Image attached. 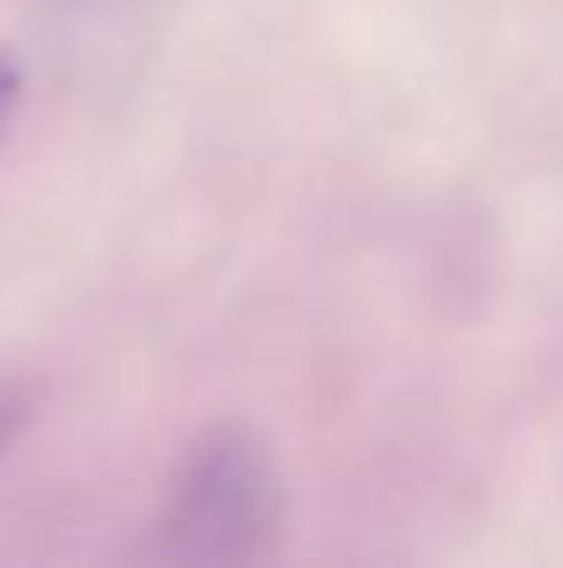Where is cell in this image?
Here are the masks:
<instances>
[{"label":"cell","mask_w":563,"mask_h":568,"mask_svg":"<svg viewBox=\"0 0 563 568\" xmlns=\"http://www.w3.org/2000/svg\"><path fill=\"white\" fill-rule=\"evenodd\" d=\"M285 529V489L269 454L245 429H215L190 444L155 519V559L249 564Z\"/></svg>","instance_id":"6da1fadb"},{"label":"cell","mask_w":563,"mask_h":568,"mask_svg":"<svg viewBox=\"0 0 563 568\" xmlns=\"http://www.w3.org/2000/svg\"><path fill=\"white\" fill-rule=\"evenodd\" d=\"M16 100H20V70H16V60L0 50V135H6V120H10V110H16Z\"/></svg>","instance_id":"7a4b0ae2"}]
</instances>
